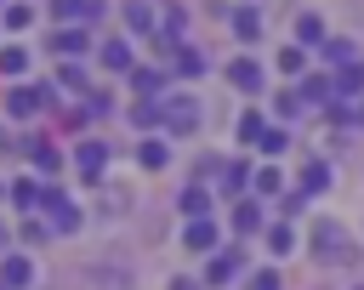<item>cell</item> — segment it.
Instances as JSON below:
<instances>
[{
  "mask_svg": "<svg viewBox=\"0 0 364 290\" xmlns=\"http://www.w3.org/2000/svg\"><path fill=\"white\" fill-rule=\"evenodd\" d=\"M182 210L199 216V210H205V188H188V193H182Z\"/></svg>",
  "mask_w": 364,
  "mask_h": 290,
  "instance_id": "14",
  "label": "cell"
},
{
  "mask_svg": "<svg viewBox=\"0 0 364 290\" xmlns=\"http://www.w3.org/2000/svg\"><path fill=\"white\" fill-rule=\"evenodd\" d=\"M313 262H324V267H353L358 262V245L347 239L341 222H318L313 227Z\"/></svg>",
  "mask_w": 364,
  "mask_h": 290,
  "instance_id": "1",
  "label": "cell"
},
{
  "mask_svg": "<svg viewBox=\"0 0 364 290\" xmlns=\"http://www.w3.org/2000/svg\"><path fill=\"white\" fill-rule=\"evenodd\" d=\"M307 188H330V171L324 165H307Z\"/></svg>",
  "mask_w": 364,
  "mask_h": 290,
  "instance_id": "20",
  "label": "cell"
},
{
  "mask_svg": "<svg viewBox=\"0 0 364 290\" xmlns=\"http://www.w3.org/2000/svg\"><path fill=\"white\" fill-rule=\"evenodd\" d=\"M74 154H80L74 165H80V176H85V182H91V176H102V165H108V148H102V142H80Z\"/></svg>",
  "mask_w": 364,
  "mask_h": 290,
  "instance_id": "3",
  "label": "cell"
},
{
  "mask_svg": "<svg viewBox=\"0 0 364 290\" xmlns=\"http://www.w3.org/2000/svg\"><path fill=\"white\" fill-rule=\"evenodd\" d=\"M125 17H131V28H136V34H148V28H154V23H148V6H142V0H131V6H125Z\"/></svg>",
  "mask_w": 364,
  "mask_h": 290,
  "instance_id": "9",
  "label": "cell"
},
{
  "mask_svg": "<svg viewBox=\"0 0 364 290\" xmlns=\"http://www.w3.org/2000/svg\"><path fill=\"white\" fill-rule=\"evenodd\" d=\"M142 165L159 171V165H165V142H142Z\"/></svg>",
  "mask_w": 364,
  "mask_h": 290,
  "instance_id": "11",
  "label": "cell"
},
{
  "mask_svg": "<svg viewBox=\"0 0 364 290\" xmlns=\"http://www.w3.org/2000/svg\"><path fill=\"white\" fill-rule=\"evenodd\" d=\"M233 28H239V40H256V34H262V23H256V11H250V6H239V11H233Z\"/></svg>",
  "mask_w": 364,
  "mask_h": 290,
  "instance_id": "8",
  "label": "cell"
},
{
  "mask_svg": "<svg viewBox=\"0 0 364 290\" xmlns=\"http://www.w3.org/2000/svg\"><path fill=\"white\" fill-rule=\"evenodd\" d=\"M228 80H233L239 91H256V85H262V68H256L250 57H239V63H228Z\"/></svg>",
  "mask_w": 364,
  "mask_h": 290,
  "instance_id": "4",
  "label": "cell"
},
{
  "mask_svg": "<svg viewBox=\"0 0 364 290\" xmlns=\"http://www.w3.org/2000/svg\"><path fill=\"white\" fill-rule=\"evenodd\" d=\"M11 114H17V119H28V114H34V97H28V91H17V97H11Z\"/></svg>",
  "mask_w": 364,
  "mask_h": 290,
  "instance_id": "16",
  "label": "cell"
},
{
  "mask_svg": "<svg viewBox=\"0 0 364 290\" xmlns=\"http://www.w3.org/2000/svg\"><path fill=\"white\" fill-rule=\"evenodd\" d=\"M102 63H108V68H125V45H119V40H114V45H102Z\"/></svg>",
  "mask_w": 364,
  "mask_h": 290,
  "instance_id": "15",
  "label": "cell"
},
{
  "mask_svg": "<svg viewBox=\"0 0 364 290\" xmlns=\"http://www.w3.org/2000/svg\"><path fill=\"white\" fill-rule=\"evenodd\" d=\"M239 267H245V256H239V250H228V256H216V262H210V279L222 284V279H233Z\"/></svg>",
  "mask_w": 364,
  "mask_h": 290,
  "instance_id": "7",
  "label": "cell"
},
{
  "mask_svg": "<svg viewBox=\"0 0 364 290\" xmlns=\"http://www.w3.org/2000/svg\"><path fill=\"white\" fill-rule=\"evenodd\" d=\"M165 125L171 131H193L199 125V97H171L165 102Z\"/></svg>",
  "mask_w": 364,
  "mask_h": 290,
  "instance_id": "2",
  "label": "cell"
},
{
  "mask_svg": "<svg viewBox=\"0 0 364 290\" xmlns=\"http://www.w3.org/2000/svg\"><path fill=\"white\" fill-rule=\"evenodd\" d=\"M279 68H284V74H296V68H301V51H296V45H290V51H279Z\"/></svg>",
  "mask_w": 364,
  "mask_h": 290,
  "instance_id": "19",
  "label": "cell"
},
{
  "mask_svg": "<svg viewBox=\"0 0 364 290\" xmlns=\"http://www.w3.org/2000/svg\"><path fill=\"white\" fill-rule=\"evenodd\" d=\"M256 290H279V273H256Z\"/></svg>",
  "mask_w": 364,
  "mask_h": 290,
  "instance_id": "23",
  "label": "cell"
},
{
  "mask_svg": "<svg viewBox=\"0 0 364 290\" xmlns=\"http://www.w3.org/2000/svg\"><path fill=\"white\" fill-rule=\"evenodd\" d=\"M188 250H210V222H193L188 227Z\"/></svg>",
  "mask_w": 364,
  "mask_h": 290,
  "instance_id": "10",
  "label": "cell"
},
{
  "mask_svg": "<svg viewBox=\"0 0 364 290\" xmlns=\"http://www.w3.org/2000/svg\"><path fill=\"white\" fill-rule=\"evenodd\" d=\"M318 34H324V23H318V17L307 11V17H301V40H318Z\"/></svg>",
  "mask_w": 364,
  "mask_h": 290,
  "instance_id": "18",
  "label": "cell"
},
{
  "mask_svg": "<svg viewBox=\"0 0 364 290\" xmlns=\"http://www.w3.org/2000/svg\"><path fill=\"white\" fill-rule=\"evenodd\" d=\"M51 6H57V17H74V11H85L80 0H51Z\"/></svg>",
  "mask_w": 364,
  "mask_h": 290,
  "instance_id": "22",
  "label": "cell"
},
{
  "mask_svg": "<svg viewBox=\"0 0 364 290\" xmlns=\"http://www.w3.org/2000/svg\"><path fill=\"white\" fill-rule=\"evenodd\" d=\"M102 210H108V216L125 210V188H108V193H102Z\"/></svg>",
  "mask_w": 364,
  "mask_h": 290,
  "instance_id": "17",
  "label": "cell"
},
{
  "mask_svg": "<svg viewBox=\"0 0 364 290\" xmlns=\"http://www.w3.org/2000/svg\"><path fill=\"white\" fill-rule=\"evenodd\" d=\"M85 284H91V290H125L131 279H125L119 267H91V273H85Z\"/></svg>",
  "mask_w": 364,
  "mask_h": 290,
  "instance_id": "5",
  "label": "cell"
},
{
  "mask_svg": "<svg viewBox=\"0 0 364 290\" xmlns=\"http://www.w3.org/2000/svg\"><path fill=\"white\" fill-rule=\"evenodd\" d=\"M0 68H6V74H23V68H28V57L11 45V51H0Z\"/></svg>",
  "mask_w": 364,
  "mask_h": 290,
  "instance_id": "12",
  "label": "cell"
},
{
  "mask_svg": "<svg viewBox=\"0 0 364 290\" xmlns=\"http://www.w3.org/2000/svg\"><path fill=\"white\" fill-rule=\"evenodd\" d=\"M267 245H273V256H284V250H290V233H284V227H273V233H267Z\"/></svg>",
  "mask_w": 364,
  "mask_h": 290,
  "instance_id": "21",
  "label": "cell"
},
{
  "mask_svg": "<svg viewBox=\"0 0 364 290\" xmlns=\"http://www.w3.org/2000/svg\"><path fill=\"white\" fill-rule=\"evenodd\" d=\"M176 68H182V74H199L205 57H199V51H176Z\"/></svg>",
  "mask_w": 364,
  "mask_h": 290,
  "instance_id": "13",
  "label": "cell"
},
{
  "mask_svg": "<svg viewBox=\"0 0 364 290\" xmlns=\"http://www.w3.org/2000/svg\"><path fill=\"white\" fill-rule=\"evenodd\" d=\"M0 284L23 290V284H28V262H23V256H6V262H0Z\"/></svg>",
  "mask_w": 364,
  "mask_h": 290,
  "instance_id": "6",
  "label": "cell"
}]
</instances>
